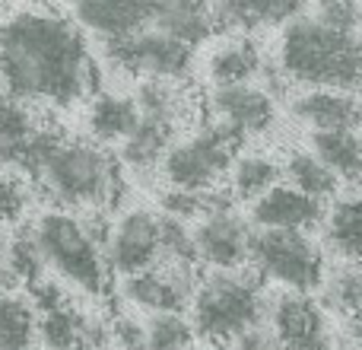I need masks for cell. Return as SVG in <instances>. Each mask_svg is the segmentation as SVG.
<instances>
[{
  "instance_id": "obj_1",
  "label": "cell",
  "mask_w": 362,
  "mask_h": 350,
  "mask_svg": "<svg viewBox=\"0 0 362 350\" xmlns=\"http://www.w3.org/2000/svg\"><path fill=\"white\" fill-rule=\"evenodd\" d=\"M0 77L19 102L70 106L95 86L80 26L54 10H16L0 23Z\"/></svg>"
},
{
  "instance_id": "obj_2",
  "label": "cell",
  "mask_w": 362,
  "mask_h": 350,
  "mask_svg": "<svg viewBox=\"0 0 362 350\" xmlns=\"http://www.w3.org/2000/svg\"><path fill=\"white\" fill-rule=\"evenodd\" d=\"M283 77L312 89H362V42L350 32H337L315 16H299L283 26L276 51Z\"/></svg>"
},
{
  "instance_id": "obj_3",
  "label": "cell",
  "mask_w": 362,
  "mask_h": 350,
  "mask_svg": "<svg viewBox=\"0 0 362 350\" xmlns=\"http://www.w3.org/2000/svg\"><path fill=\"white\" fill-rule=\"evenodd\" d=\"M261 281L255 268L210 271L191 303L194 332L210 344H232L245 332L261 328L270 319Z\"/></svg>"
},
{
  "instance_id": "obj_4",
  "label": "cell",
  "mask_w": 362,
  "mask_h": 350,
  "mask_svg": "<svg viewBox=\"0 0 362 350\" xmlns=\"http://www.w3.org/2000/svg\"><path fill=\"white\" fill-rule=\"evenodd\" d=\"M35 179L45 194L67 207H89L99 210L115 201L121 188L118 159L93 140H57L42 159Z\"/></svg>"
},
{
  "instance_id": "obj_5",
  "label": "cell",
  "mask_w": 362,
  "mask_h": 350,
  "mask_svg": "<svg viewBox=\"0 0 362 350\" xmlns=\"http://www.w3.org/2000/svg\"><path fill=\"white\" fill-rule=\"evenodd\" d=\"M32 236L38 242L45 264L54 268L64 281L86 293H102L108 283L105 245L86 230L80 217L67 210H45L32 223Z\"/></svg>"
},
{
  "instance_id": "obj_6",
  "label": "cell",
  "mask_w": 362,
  "mask_h": 350,
  "mask_svg": "<svg viewBox=\"0 0 362 350\" xmlns=\"http://www.w3.org/2000/svg\"><path fill=\"white\" fill-rule=\"evenodd\" d=\"M248 261L264 281L283 283L289 293H308L315 287H325V255L308 232L255 230Z\"/></svg>"
},
{
  "instance_id": "obj_7",
  "label": "cell",
  "mask_w": 362,
  "mask_h": 350,
  "mask_svg": "<svg viewBox=\"0 0 362 350\" xmlns=\"http://www.w3.org/2000/svg\"><path fill=\"white\" fill-rule=\"evenodd\" d=\"M242 137L229 131L219 121L204 125L197 134L172 144V150L163 159V175L178 191L210 194L213 185L223 179L226 169H232V153L238 150Z\"/></svg>"
},
{
  "instance_id": "obj_8",
  "label": "cell",
  "mask_w": 362,
  "mask_h": 350,
  "mask_svg": "<svg viewBox=\"0 0 362 350\" xmlns=\"http://www.w3.org/2000/svg\"><path fill=\"white\" fill-rule=\"evenodd\" d=\"M105 48H108V57L118 67L131 70V74H144L146 80H165V83H175L181 77H187L194 61L191 45L178 42V38L153 29V26L137 32L134 38L105 45Z\"/></svg>"
},
{
  "instance_id": "obj_9",
  "label": "cell",
  "mask_w": 362,
  "mask_h": 350,
  "mask_svg": "<svg viewBox=\"0 0 362 350\" xmlns=\"http://www.w3.org/2000/svg\"><path fill=\"white\" fill-rule=\"evenodd\" d=\"M108 268L115 274H144V271L156 268L163 261V242H159V217L146 207H134V210L121 213L112 223L105 242Z\"/></svg>"
},
{
  "instance_id": "obj_10",
  "label": "cell",
  "mask_w": 362,
  "mask_h": 350,
  "mask_svg": "<svg viewBox=\"0 0 362 350\" xmlns=\"http://www.w3.org/2000/svg\"><path fill=\"white\" fill-rule=\"evenodd\" d=\"M229 194L216 201L206 217L197 220L194 226V245H197V261L210 264L213 271H235L245 268L251 258V232L248 223L232 210Z\"/></svg>"
},
{
  "instance_id": "obj_11",
  "label": "cell",
  "mask_w": 362,
  "mask_h": 350,
  "mask_svg": "<svg viewBox=\"0 0 362 350\" xmlns=\"http://www.w3.org/2000/svg\"><path fill=\"white\" fill-rule=\"evenodd\" d=\"M197 287L200 283H197V274H194V264L159 261L156 268L144 271V274L124 277L121 293L134 306L156 315V312H181L185 306H191Z\"/></svg>"
},
{
  "instance_id": "obj_12",
  "label": "cell",
  "mask_w": 362,
  "mask_h": 350,
  "mask_svg": "<svg viewBox=\"0 0 362 350\" xmlns=\"http://www.w3.org/2000/svg\"><path fill=\"white\" fill-rule=\"evenodd\" d=\"M61 137L35 125L32 112L13 96H0V163L35 175L42 159Z\"/></svg>"
},
{
  "instance_id": "obj_13",
  "label": "cell",
  "mask_w": 362,
  "mask_h": 350,
  "mask_svg": "<svg viewBox=\"0 0 362 350\" xmlns=\"http://www.w3.org/2000/svg\"><path fill=\"white\" fill-rule=\"evenodd\" d=\"M270 332L280 350H331L325 312L308 293H283L270 306Z\"/></svg>"
},
{
  "instance_id": "obj_14",
  "label": "cell",
  "mask_w": 362,
  "mask_h": 350,
  "mask_svg": "<svg viewBox=\"0 0 362 350\" xmlns=\"http://www.w3.org/2000/svg\"><path fill=\"white\" fill-rule=\"evenodd\" d=\"M210 115L213 121L226 125L238 137L264 134L276 118L274 96L255 83H238V86H213L210 89Z\"/></svg>"
},
{
  "instance_id": "obj_15",
  "label": "cell",
  "mask_w": 362,
  "mask_h": 350,
  "mask_svg": "<svg viewBox=\"0 0 362 350\" xmlns=\"http://www.w3.org/2000/svg\"><path fill=\"white\" fill-rule=\"evenodd\" d=\"M76 26L95 32L105 45L134 38L146 29L153 19V4H134V0H83L70 10Z\"/></svg>"
},
{
  "instance_id": "obj_16",
  "label": "cell",
  "mask_w": 362,
  "mask_h": 350,
  "mask_svg": "<svg viewBox=\"0 0 362 350\" xmlns=\"http://www.w3.org/2000/svg\"><path fill=\"white\" fill-rule=\"evenodd\" d=\"M325 220V204L308 194H302L293 185H276L264 198L251 204V223L255 230H299L305 232L308 226Z\"/></svg>"
},
{
  "instance_id": "obj_17",
  "label": "cell",
  "mask_w": 362,
  "mask_h": 350,
  "mask_svg": "<svg viewBox=\"0 0 362 350\" xmlns=\"http://www.w3.org/2000/svg\"><path fill=\"white\" fill-rule=\"evenodd\" d=\"M293 115L312 128V134L356 131L362 121V102L356 93L337 89H308L293 102Z\"/></svg>"
},
{
  "instance_id": "obj_18",
  "label": "cell",
  "mask_w": 362,
  "mask_h": 350,
  "mask_svg": "<svg viewBox=\"0 0 362 350\" xmlns=\"http://www.w3.org/2000/svg\"><path fill=\"white\" fill-rule=\"evenodd\" d=\"M150 26L194 48L216 32V16H213V6L197 4V0H165V4H153Z\"/></svg>"
},
{
  "instance_id": "obj_19",
  "label": "cell",
  "mask_w": 362,
  "mask_h": 350,
  "mask_svg": "<svg viewBox=\"0 0 362 350\" xmlns=\"http://www.w3.org/2000/svg\"><path fill=\"white\" fill-rule=\"evenodd\" d=\"M216 29H255V26H289L302 16L296 0H226L213 6Z\"/></svg>"
},
{
  "instance_id": "obj_20",
  "label": "cell",
  "mask_w": 362,
  "mask_h": 350,
  "mask_svg": "<svg viewBox=\"0 0 362 350\" xmlns=\"http://www.w3.org/2000/svg\"><path fill=\"white\" fill-rule=\"evenodd\" d=\"M137 128H140V108L134 102V96L102 93L89 106V131L102 144H115V140L124 144Z\"/></svg>"
},
{
  "instance_id": "obj_21",
  "label": "cell",
  "mask_w": 362,
  "mask_h": 350,
  "mask_svg": "<svg viewBox=\"0 0 362 350\" xmlns=\"http://www.w3.org/2000/svg\"><path fill=\"white\" fill-rule=\"evenodd\" d=\"M325 239L331 252H337L346 264L362 268V194L344 198L327 210L325 217Z\"/></svg>"
},
{
  "instance_id": "obj_22",
  "label": "cell",
  "mask_w": 362,
  "mask_h": 350,
  "mask_svg": "<svg viewBox=\"0 0 362 350\" xmlns=\"http://www.w3.org/2000/svg\"><path fill=\"white\" fill-rule=\"evenodd\" d=\"M261 51L255 48L251 38H232L223 42L210 55V80L213 86H238V83H251V77L261 74Z\"/></svg>"
},
{
  "instance_id": "obj_23",
  "label": "cell",
  "mask_w": 362,
  "mask_h": 350,
  "mask_svg": "<svg viewBox=\"0 0 362 350\" xmlns=\"http://www.w3.org/2000/svg\"><path fill=\"white\" fill-rule=\"evenodd\" d=\"M312 153L340 181H362V134H312Z\"/></svg>"
},
{
  "instance_id": "obj_24",
  "label": "cell",
  "mask_w": 362,
  "mask_h": 350,
  "mask_svg": "<svg viewBox=\"0 0 362 350\" xmlns=\"http://www.w3.org/2000/svg\"><path fill=\"white\" fill-rule=\"evenodd\" d=\"M172 134H175L172 125H159V121L140 118V128L121 144V163L137 172L156 169L165 159V153L172 150Z\"/></svg>"
},
{
  "instance_id": "obj_25",
  "label": "cell",
  "mask_w": 362,
  "mask_h": 350,
  "mask_svg": "<svg viewBox=\"0 0 362 350\" xmlns=\"http://www.w3.org/2000/svg\"><path fill=\"white\" fill-rule=\"evenodd\" d=\"M42 319L29 296L0 293V350H32Z\"/></svg>"
},
{
  "instance_id": "obj_26",
  "label": "cell",
  "mask_w": 362,
  "mask_h": 350,
  "mask_svg": "<svg viewBox=\"0 0 362 350\" xmlns=\"http://www.w3.org/2000/svg\"><path fill=\"white\" fill-rule=\"evenodd\" d=\"M283 166L274 163L270 157H261V153H245L232 163L229 169V181H232V198L238 201H251L255 204L257 198L270 191V188L280 185Z\"/></svg>"
},
{
  "instance_id": "obj_27",
  "label": "cell",
  "mask_w": 362,
  "mask_h": 350,
  "mask_svg": "<svg viewBox=\"0 0 362 350\" xmlns=\"http://www.w3.org/2000/svg\"><path fill=\"white\" fill-rule=\"evenodd\" d=\"M283 175L289 179L293 188H299L302 194L321 201V204H325L327 198H334L340 188V179L327 169L315 153H299V150L289 153V159L283 163Z\"/></svg>"
},
{
  "instance_id": "obj_28",
  "label": "cell",
  "mask_w": 362,
  "mask_h": 350,
  "mask_svg": "<svg viewBox=\"0 0 362 350\" xmlns=\"http://www.w3.org/2000/svg\"><path fill=\"white\" fill-rule=\"evenodd\" d=\"M38 338L45 341V350H83L86 347V315L64 306L42 315Z\"/></svg>"
},
{
  "instance_id": "obj_29",
  "label": "cell",
  "mask_w": 362,
  "mask_h": 350,
  "mask_svg": "<svg viewBox=\"0 0 362 350\" xmlns=\"http://www.w3.org/2000/svg\"><path fill=\"white\" fill-rule=\"evenodd\" d=\"M134 102H137V108H140V118L175 128L178 112H181V96H178L175 83L144 80L137 86V93H134Z\"/></svg>"
},
{
  "instance_id": "obj_30",
  "label": "cell",
  "mask_w": 362,
  "mask_h": 350,
  "mask_svg": "<svg viewBox=\"0 0 362 350\" xmlns=\"http://www.w3.org/2000/svg\"><path fill=\"white\" fill-rule=\"evenodd\" d=\"M194 322L181 312H156L146 319V350H191Z\"/></svg>"
},
{
  "instance_id": "obj_31",
  "label": "cell",
  "mask_w": 362,
  "mask_h": 350,
  "mask_svg": "<svg viewBox=\"0 0 362 350\" xmlns=\"http://www.w3.org/2000/svg\"><path fill=\"white\" fill-rule=\"evenodd\" d=\"M325 303L337 312L359 319L362 315V268L346 264V268L334 271L331 277H325Z\"/></svg>"
},
{
  "instance_id": "obj_32",
  "label": "cell",
  "mask_w": 362,
  "mask_h": 350,
  "mask_svg": "<svg viewBox=\"0 0 362 350\" xmlns=\"http://www.w3.org/2000/svg\"><path fill=\"white\" fill-rule=\"evenodd\" d=\"M6 268H10V274L16 277L19 283H29V287H35L38 281H45V258L42 252H38V242L35 236H32V226H25L23 232H16V236H10V252H6Z\"/></svg>"
},
{
  "instance_id": "obj_33",
  "label": "cell",
  "mask_w": 362,
  "mask_h": 350,
  "mask_svg": "<svg viewBox=\"0 0 362 350\" xmlns=\"http://www.w3.org/2000/svg\"><path fill=\"white\" fill-rule=\"evenodd\" d=\"M159 242H163V261L197 264V245H194V230H187L185 220L159 217Z\"/></svg>"
},
{
  "instance_id": "obj_34",
  "label": "cell",
  "mask_w": 362,
  "mask_h": 350,
  "mask_svg": "<svg viewBox=\"0 0 362 350\" xmlns=\"http://www.w3.org/2000/svg\"><path fill=\"white\" fill-rule=\"evenodd\" d=\"M318 23H325V26H331V29H337V32H356V26H359V19H362V10L356 4H346V0H327V4H321L318 10L312 13Z\"/></svg>"
},
{
  "instance_id": "obj_35",
  "label": "cell",
  "mask_w": 362,
  "mask_h": 350,
  "mask_svg": "<svg viewBox=\"0 0 362 350\" xmlns=\"http://www.w3.org/2000/svg\"><path fill=\"white\" fill-rule=\"evenodd\" d=\"M25 185L16 175H0V223H10V220L23 217L25 210Z\"/></svg>"
},
{
  "instance_id": "obj_36",
  "label": "cell",
  "mask_w": 362,
  "mask_h": 350,
  "mask_svg": "<svg viewBox=\"0 0 362 350\" xmlns=\"http://www.w3.org/2000/svg\"><path fill=\"white\" fill-rule=\"evenodd\" d=\"M115 341L121 344V350H146V325H140V322L134 319H118L115 322Z\"/></svg>"
},
{
  "instance_id": "obj_37",
  "label": "cell",
  "mask_w": 362,
  "mask_h": 350,
  "mask_svg": "<svg viewBox=\"0 0 362 350\" xmlns=\"http://www.w3.org/2000/svg\"><path fill=\"white\" fill-rule=\"evenodd\" d=\"M350 338L356 341V347L362 350V315H359V319H353V322H350Z\"/></svg>"
},
{
  "instance_id": "obj_38",
  "label": "cell",
  "mask_w": 362,
  "mask_h": 350,
  "mask_svg": "<svg viewBox=\"0 0 362 350\" xmlns=\"http://www.w3.org/2000/svg\"><path fill=\"white\" fill-rule=\"evenodd\" d=\"M6 252H10V236H6V232L0 230V268L6 264Z\"/></svg>"
},
{
  "instance_id": "obj_39",
  "label": "cell",
  "mask_w": 362,
  "mask_h": 350,
  "mask_svg": "<svg viewBox=\"0 0 362 350\" xmlns=\"http://www.w3.org/2000/svg\"><path fill=\"white\" fill-rule=\"evenodd\" d=\"M0 86H4V77H0Z\"/></svg>"
}]
</instances>
